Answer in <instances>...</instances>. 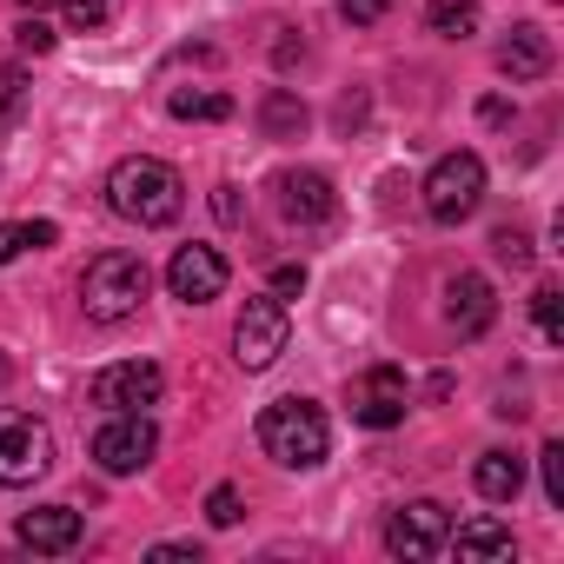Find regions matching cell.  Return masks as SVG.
I'll return each mask as SVG.
<instances>
[{
  "label": "cell",
  "mask_w": 564,
  "mask_h": 564,
  "mask_svg": "<svg viewBox=\"0 0 564 564\" xmlns=\"http://www.w3.org/2000/svg\"><path fill=\"white\" fill-rule=\"evenodd\" d=\"M107 206H113L120 219H133V226H173V219L186 213V180H180L166 160L133 153V160H120V166L107 173Z\"/></svg>",
  "instance_id": "6da1fadb"
},
{
  "label": "cell",
  "mask_w": 564,
  "mask_h": 564,
  "mask_svg": "<svg viewBox=\"0 0 564 564\" xmlns=\"http://www.w3.org/2000/svg\"><path fill=\"white\" fill-rule=\"evenodd\" d=\"M259 452L272 465H286V471H313L333 452V425H326V412L313 399H272L259 412Z\"/></svg>",
  "instance_id": "7a4b0ae2"
},
{
  "label": "cell",
  "mask_w": 564,
  "mask_h": 564,
  "mask_svg": "<svg viewBox=\"0 0 564 564\" xmlns=\"http://www.w3.org/2000/svg\"><path fill=\"white\" fill-rule=\"evenodd\" d=\"M147 293H153V272H147L140 252H100V259H87V272H80V313H87L94 326L133 319V313L147 306Z\"/></svg>",
  "instance_id": "3957f363"
},
{
  "label": "cell",
  "mask_w": 564,
  "mask_h": 564,
  "mask_svg": "<svg viewBox=\"0 0 564 564\" xmlns=\"http://www.w3.org/2000/svg\"><path fill=\"white\" fill-rule=\"evenodd\" d=\"M425 213L438 226H465L478 206H485V160L478 153H445L432 173H425Z\"/></svg>",
  "instance_id": "277c9868"
},
{
  "label": "cell",
  "mask_w": 564,
  "mask_h": 564,
  "mask_svg": "<svg viewBox=\"0 0 564 564\" xmlns=\"http://www.w3.org/2000/svg\"><path fill=\"white\" fill-rule=\"evenodd\" d=\"M47 471H54V432L34 412H8V405H0V485L21 491V485H34Z\"/></svg>",
  "instance_id": "5b68a950"
},
{
  "label": "cell",
  "mask_w": 564,
  "mask_h": 564,
  "mask_svg": "<svg viewBox=\"0 0 564 564\" xmlns=\"http://www.w3.org/2000/svg\"><path fill=\"white\" fill-rule=\"evenodd\" d=\"M153 452H160V432H153L147 412H113V419L94 432V465H100L107 478H133V471H147Z\"/></svg>",
  "instance_id": "8992f818"
},
{
  "label": "cell",
  "mask_w": 564,
  "mask_h": 564,
  "mask_svg": "<svg viewBox=\"0 0 564 564\" xmlns=\"http://www.w3.org/2000/svg\"><path fill=\"white\" fill-rule=\"evenodd\" d=\"M286 339H293V326H286V306H279L272 293L239 306V319H232V359L246 372H265L279 352H286Z\"/></svg>",
  "instance_id": "52a82bcc"
},
{
  "label": "cell",
  "mask_w": 564,
  "mask_h": 564,
  "mask_svg": "<svg viewBox=\"0 0 564 564\" xmlns=\"http://www.w3.org/2000/svg\"><path fill=\"white\" fill-rule=\"evenodd\" d=\"M346 412L366 425V432H392L405 412H412V386L399 366H366L352 386H346Z\"/></svg>",
  "instance_id": "ba28073f"
},
{
  "label": "cell",
  "mask_w": 564,
  "mask_h": 564,
  "mask_svg": "<svg viewBox=\"0 0 564 564\" xmlns=\"http://www.w3.org/2000/svg\"><path fill=\"white\" fill-rule=\"evenodd\" d=\"M445 531H452V511H445L438 498H412V505H399V511L386 518V551L425 564V557L445 551Z\"/></svg>",
  "instance_id": "9c48e42d"
},
{
  "label": "cell",
  "mask_w": 564,
  "mask_h": 564,
  "mask_svg": "<svg viewBox=\"0 0 564 564\" xmlns=\"http://www.w3.org/2000/svg\"><path fill=\"white\" fill-rule=\"evenodd\" d=\"M272 206H279V219H286V226H326V219L339 213V193H333L326 173L286 166V173L272 180Z\"/></svg>",
  "instance_id": "30bf717a"
},
{
  "label": "cell",
  "mask_w": 564,
  "mask_h": 564,
  "mask_svg": "<svg viewBox=\"0 0 564 564\" xmlns=\"http://www.w3.org/2000/svg\"><path fill=\"white\" fill-rule=\"evenodd\" d=\"M160 392H166V372L153 359H120V366L94 372V405H107V412H147V405H160Z\"/></svg>",
  "instance_id": "8fae6325"
},
{
  "label": "cell",
  "mask_w": 564,
  "mask_h": 564,
  "mask_svg": "<svg viewBox=\"0 0 564 564\" xmlns=\"http://www.w3.org/2000/svg\"><path fill=\"white\" fill-rule=\"evenodd\" d=\"M166 286H173V300H186V306L219 300V293H226V259H219V246H180L173 265H166Z\"/></svg>",
  "instance_id": "7c38bea8"
},
{
  "label": "cell",
  "mask_w": 564,
  "mask_h": 564,
  "mask_svg": "<svg viewBox=\"0 0 564 564\" xmlns=\"http://www.w3.org/2000/svg\"><path fill=\"white\" fill-rule=\"evenodd\" d=\"M491 319H498V300H491V279H485V272L445 279V326H452L458 339H478Z\"/></svg>",
  "instance_id": "4fadbf2b"
},
{
  "label": "cell",
  "mask_w": 564,
  "mask_h": 564,
  "mask_svg": "<svg viewBox=\"0 0 564 564\" xmlns=\"http://www.w3.org/2000/svg\"><path fill=\"white\" fill-rule=\"evenodd\" d=\"M80 511L74 505H34V511H21V524H14V538L28 544V551H74L80 544Z\"/></svg>",
  "instance_id": "5bb4252c"
},
{
  "label": "cell",
  "mask_w": 564,
  "mask_h": 564,
  "mask_svg": "<svg viewBox=\"0 0 564 564\" xmlns=\"http://www.w3.org/2000/svg\"><path fill=\"white\" fill-rule=\"evenodd\" d=\"M498 74H511V80H544V74H551V34L531 28V21H518V28L498 41Z\"/></svg>",
  "instance_id": "9a60e30c"
},
{
  "label": "cell",
  "mask_w": 564,
  "mask_h": 564,
  "mask_svg": "<svg viewBox=\"0 0 564 564\" xmlns=\"http://www.w3.org/2000/svg\"><path fill=\"white\" fill-rule=\"evenodd\" d=\"M306 100L293 94V87H265V100H259V127H265V140H300L306 133Z\"/></svg>",
  "instance_id": "2e32d148"
},
{
  "label": "cell",
  "mask_w": 564,
  "mask_h": 564,
  "mask_svg": "<svg viewBox=\"0 0 564 564\" xmlns=\"http://www.w3.org/2000/svg\"><path fill=\"white\" fill-rule=\"evenodd\" d=\"M478 491L491 498V505H511L518 491H524V458L518 452H478Z\"/></svg>",
  "instance_id": "e0dca14e"
},
{
  "label": "cell",
  "mask_w": 564,
  "mask_h": 564,
  "mask_svg": "<svg viewBox=\"0 0 564 564\" xmlns=\"http://www.w3.org/2000/svg\"><path fill=\"white\" fill-rule=\"evenodd\" d=\"M445 544H458L465 557H511V531L498 518H471V524L445 531Z\"/></svg>",
  "instance_id": "ac0fdd59"
},
{
  "label": "cell",
  "mask_w": 564,
  "mask_h": 564,
  "mask_svg": "<svg viewBox=\"0 0 564 564\" xmlns=\"http://www.w3.org/2000/svg\"><path fill=\"white\" fill-rule=\"evenodd\" d=\"M425 28L438 41H471L478 34V0H425Z\"/></svg>",
  "instance_id": "d6986e66"
},
{
  "label": "cell",
  "mask_w": 564,
  "mask_h": 564,
  "mask_svg": "<svg viewBox=\"0 0 564 564\" xmlns=\"http://www.w3.org/2000/svg\"><path fill=\"white\" fill-rule=\"evenodd\" d=\"M166 113H173V120H232V94H193V87H173V94H166Z\"/></svg>",
  "instance_id": "ffe728a7"
},
{
  "label": "cell",
  "mask_w": 564,
  "mask_h": 564,
  "mask_svg": "<svg viewBox=\"0 0 564 564\" xmlns=\"http://www.w3.org/2000/svg\"><path fill=\"white\" fill-rule=\"evenodd\" d=\"M61 239V226L54 219H28V226H0V265L8 259H21L28 246H54Z\"/></svg>",
  "instance_id": "44dd1931"
},
{
  "label": "cell",
  "mask_w": 564,
  "mask_h": 564,
  "mask_svg": "<svg viewBox=\"0 0 564 564\" xmlns=\"http://www.w3.org/2000/svg\"><path fill=\"white\" fill-rule=\"evenodd\" d=\"M557 300H564L557 286H538V293H531V319H538V333H544L551 346L564 339V313H557Z\"/></svg>",
  "instance_id": "7402d4cb"
},
{
  "label": "cell",
  "mask_w": 564,
  "mask_h": 564,
  "mask_svg": "<svg viewBox=\"0 0 564 564\" xmlns=\"http://www.w3.org/2000/svg\"><path fill=\"white\" fill-rule=\"evenodd\" d=\"M538 471H544V498L564 511V445H557V438H544V452H538Z\"/></svg>",
  "instance_id": "603a6c76"
},
{
  "label": "cell",
  "mask_w": 564,
  "mask_h": 564,
  "mask_svg": "<svg viewBox=\"0 0 564 564\" xmlns=\"http://www.w3.org/2000/svg\"><path fill=\"white\" fill-rule=\"evenodd\" d=\"M491 252H498L505 265H531V239H524L518 226H498V232H491Z\"/></svg>",
  "instance_id": "cb8c5ba5"
},
{
  "label": "cell",
  "mask_w": 564,
  "mask_h": 564,
  "mask_svg": "<svg viewBox=\"0 0 564 564\" xmlns=\"http://www.w3.org/2000/svg\"><path fill=\"white\" fill-rule=\"evenodd\" d=\"M239 511H246V505H239V491H232V485H213V491H206V518H213L219 531H226V524H239Z\"/></svg>",
  "instance_id": "d4e9b609"
},
{
  "label": "cell",
  "mask_w": 564,
  "mask_h": 564,
  "mask_svg": "<svg viewBox=\"0 0 564 564\" xmlns=\"http://www.w3.org/2000/svg\"><path fill=\"white\" fill-rule=\"evenodd\" d=\"M107 14H113V0H67L74 28H107Z\"/></svg>",
  "instance_id": "484cf974"
},
{
  "label": "cell",
  "mask_w": 564,
  "mask_h": 564,
  "mask_svg": "<svg viewBox=\"0 0 564 564\" xmlns=\"http://www.w3.org/2000/svg\"><path fill=\"white\" fill-rule=\"evenodd\" d=\"M286 293H306V265H272V300Z\"/></svg>",
  "instance_id": "4316f807"
},
{
  "label": "cell",
  "mask_w": 564,
  "mask_h": 564,
  "mask_svg": "<svg viewBox=\"0 0 564 564\" xmlns=\"http://www.w3.org/2000/svg\"><path fill=\"white\" fill-rule=\"evenodd\" d=\"M339 14H346L352 28H372V21L386 14V0H339Z\"/></svg>",
  "instance_id": "83f0119b"
},
{
  "label": "cell",
  "mask_w": 564,
  "mask_h": 564,
  "mask_svg": "<svg viewBox=\"0 0 564 564\" xmlns=\"http://www.w3.org/2000/svg\"><path fill=\"white\" fill-rule=\"evenodd\" d=\"M47 47H54V28L28 21V28H21V54H47Z\"/></svg>",
  "instance_id": "f1b7e54d"
},
{
  "label": "cell",
  "mask_w": 564,
  "mask_h": 564,
  "mask_svg": "<svg viewBox=\"0 0 564 564\" xmlns=\"http://www.w3.org/2000/svg\"><path fill=\"white\" fill-rule=\"evenodd\" d=\"M213 213H219V219L232 226V219H239V186H219V199H213Z\"/></svg>",
  "instance_id": "f546056e"
},
{
  "label": "cell",
  "mask_w": 564,
  "mask_h": 564,
  "mask_svg": "<svg viewBox=\"0 0 564 564\" xmlns=\"http://www.w3.org/2000/svg\"><path fill=\"white\" fill-rule=\"evenodd\" d=\"M153 557H193L199 564V544H153Z\"/></svg>",
  "instance_id": "4dcf8cb0"
},
{
  "label": "cell",
  "mask_w": 564,
  "mask_h": 564,
  "mask_svg": "<svg viewBox=\"0 0 564 564\" xmlns=\"http://www.w3.org/2000/svg\"><path fill=\"white\" fill-rule=\"evenodd\" d=\"M8 379H14V359H8V352H0V386H8Z\"/></svg>",
  "instance_id": "1f68e13d"
},
{
  "label": "cell",
  "mask_w": 564,
  "mask_h": 564,
  "mask_svg": "<svg viewBox=\"0 0 564 564\" xmlns=\"http://www.w3.org/2000/svg\"><path fill=\"white\" fill-rule=\"evenodd\" d=\"M21 8H28V14H41V8H54V0H21Z\"/></svg>",
  "instance_id": "d6a6232c"
}]
</instances>
